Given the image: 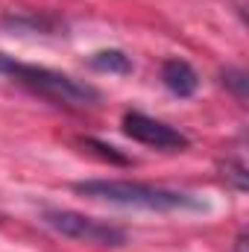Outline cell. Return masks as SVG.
Returning <instances> with one entry per match:
<instances>
[{"label": "cell", "mask_w": 249, "mask_h": 252, "mask_svg": "<svg viewBox=\"0 0 249 252\" xmlns=\"http://www.w3.org/2000/svg\"><path fill=\"white\" fill-rule=\"evenodd\" d=\"M73 190L88 199L147 208V211H205V199H199L196 193L147 185V182H129V179H85L76 182Z\"/></svg>", "instance_id": "obj_1"}, {"label": "cell", "mask_w": 249, "mask_h": 252, "mask_svg": "<svg viewBox=\"0 0 249 252\" xmlns=\"http://www.w3.org/2000/svg\"><path fill=\"white\" fill-rule=\"evenodd\" d=\"M223 176L235 185L238 190H247V161H244V156L238 153V156H229L226 158V164H223Z\"/></svg>", "instance_id": "obj_7"}, {"label": "cell", "mask_w": 249, "mask_h": 252, "mask_svg": "<svg viewBox=\"0 0 249 252\" xmlns=\"http://www.w3.org/2000/svg\"><path fill=\"white\" fill-rule=\"evenodd\" d=\"M124 132L144 144V147H153V150H164V153H182L190 147L185 132H179L176 126L164 124V121H156L144 112H126L124 115Z\"/></svg>", "instance_id": "obj_4"}, {"label": "cell", "mask_w": 249, "mask_h": 252, "mask_svg": "<svg viewBox=\"0 0 249 252\" xmlns=\"http://www.w3.org/2000/svg\"><path fill=\"white\" fill-rule=\"evenodd\" d=\"M0 73L9 76L15 85L27 88L30 94L56 103L64 109H88L100 103V91L82 79H73L62 70L44 67V64H30V62H18L15 56L0 53Z\"/></svg>", "instance_id": "obj_2"}, {"label": "cell", "mask_w": 249, "mask_h": 252, "mask_svg": "<svg viewBox=\"0 0 249 252\" xmlns=\"http://www.w3.org/2000/svg\"><path fill=\"white\" fill-rule=\"evenodd\" d=\"M223 85H229L241 103L247 100V85H249V79H247V73H244L241 67H226V70H223Z\"/></svg>", "instance_id": "obj_8"}, {"label": "cell", "mask_w": 249, "mask_h": 252, "mask_svg": "<svg viewBox=\"0 0 249 252\" xmlns=\"http://www.w3.org/2000/svg\"><path fill=\"white\" fill-rule=\"evenodd\" d=\"M161 82H164V88H167L170 94L187 100V97H193L196 88H199V73H196L185 59H167V62L161 64Z\"/></svg>", "instance_id": "obj_5"}, {"label": "cell", "mask_w": 249, "mask_h": 252, "mask_svg": "<svg viewBox=\"0 0 249 252\" xmlns=\"http://www.w3.org/2000/svg\"><path fill=\"white\" fill-rule=\"evenodd\" d=\"M88 64L100 73H132V59L124 50H97L91 53Z\"/></svg>", "instance_id": "obj_6"}, {"label": "cell", "mask_w": 249, "mask_h": 252, "mask_svg": "<svg viewBox=\"0 0 249 252\" xmlns=\"http://www.w3.org/2000/svg\"><path fill=\"white\" fill-rule=\"evenodd\" d=\"M235 252H247V235H244V232H241L238 241H235Z\"/></svg>", "instance_id": "obj_9"}, {"label": "cell", "mask_w": 249, "mask_h": 252, "mask_svg": "<svg viewBox=\"0 0 249 252\" xmlns=\"http://www.w3.org/2000/svg\"><path fill=\"white\" fill-rule=\"evenodd\" d=\"M44 226H50L62 238L79 241V244H91V247L121 250L129 241V235L121 226L97 220V217H88V214H79V211H67V208H50V211H44Z\"/></svg>", "instance_id": "obj_3"}]
</instances>
